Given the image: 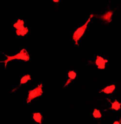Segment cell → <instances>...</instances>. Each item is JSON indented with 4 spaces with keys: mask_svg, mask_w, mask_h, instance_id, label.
<instances>
[{
    "mask_svg": "<svg viewBox=\"0 0 121 124\" xmlns=\"http://www.w3.org/2000/svg\"><path fill=\"white\" fill-rule=\"evenodd\" d=\"M5 56L7 57V60H5L4 61L0 62H3L5 63V68H6L8 62L12 61L13 60H23L25 62H27L30 59V56L29 54L27 53V51L25 49H22L19 53L17 54L16 55L14 56H9L7 55H5Z\"/></svg>",
    "mask_w": 121,
    "mask_h": 124,
    "instance_id": "cell-1",
    "label": "cell"
},
{
    "mask_svg": "<svg viewBox=\"0 0 121 124\" xmlns=\"http://www.w3.org/2000/svg\"><path fill=\"white\" fill-rule=\"evenodd\" d=\"M94 14H91L89 16V18H88V20L86 22V23L82 26L78 28V29L74 33L73 36H72V39L74 40V41L75 42V44L77 45V46H78V41H79L81 37L84 35V34L86 30L88 24L90 21L91 19L94 17Z\"/></svg>",
    "mask_w": 121,
    "mask_h": 124,
    "instance_id": "cell-2",
    "label": "cell"
},
{
    "mask_svg": "<svg viewBox=\"0 0 121 124\" xmlns=\"http://www.w3.org/2000/svg\"><path fill=\"white\" fill-rule=\"evenodd\" d=\"M42 88L43 85L41 84L40 85H38V86L32 90H30L28 92V95L26 100L27 103H29V102H30L32 100L35 98L39 97L42 95L43 93Z\"/></svg>",
    "mask_w": 121,
    "mask_h": 124,
    "instance_id": "cell-3",
    "label": "cell"
},
{
    "mask_svg": "<svg viewBox=\"0 0 121 124\" xmlns=\"http://www.w3.org/2000/svg\"><path fill=\"white\" fill-rule=\"evenodd\" d=\"M108 62V60L104 59L100 56H97L95 60V64L97 66L98 69L104 70L105 68V64Z\"/></svg>",
    "mask_w": 121,
    "mask_h": 124,
    "instance_id": "cell-4",
    "label": "cell"
},
{
    "mask_svg": "<svg viewBox=\"0 0 121 124\" xmlns=\"http://www.w3.org/2000/svg\"><path fill=\"white\" fill-rule=\"evenodd\" d=\"M115 89V85H111L106 86L104 88L101 90L100 91H99V93H104L105 94H112L113 92L114 91Z\"/></svg>",
    "mask_w": 121,
    "mask_h": 124,
    "instance_id": "cell-5",
    "label": "cell"
},
{
    "mask_svg": "<svg viewBox=\"0 0 121 124\" xmlns=\"http://www.w3.org/2000/svg\"><path fill=\"white\" fill-rule=\"evenodd\" d=\"M68 77H69V79L67 80V81L66 82L65 85L64 86V87H65L67 85H68L69 83L72 81V80L75 79V78H76V76H77V74L76 73L74 72L73 70H70L68 72Z\"/></svg>",
    "mask_w": 121,
    "mask_h": 124,
    "instance_id": "cell-6",
    "label": "cell"
},
{
    "mask_svg": "<svg viewBox=\"0 0 121 124\" xmlns=\"http://www.w3.org/2000/svg\"><path fill=\"white\" fill-rule=\"evenodd\" d=\"M109 101L111 103V107L109 108L110 110H119L121 108V103H119L117 100H115L113 102H111L110 100H109Z\"/></svg>",
    "mask_w": 121,
    "mask_h": 124,
    "instance_id": "cell-7",
    "label": "cell"
},
{
    "mask_svg": "<svg viewBox=\"0 0 121 124\" xmlns=\"http://www.w3.org/2000/svg\"><path fill=\"white\" fill-rule=\"evenodd\" d=\"M112 11H108L105 14L103 15V16H101L100 17L102 19H103L104 21L107 22L108 23L111 22L112 20Z\"/></svg>",
    "mask_w": 121,
    "mask_h": 124,
    "instance_id": "cell-8",
    "label": "cell"
},
{
    "mask_svg": "<svg viewBox=\"0 0 121 124\" xmlns=\"http://www.w3.org/2000/svg\"><path fill=\"white\" fill-rule=\"evenodd\" d=\"M33 118L35 122L39 124H42V121L43 119V116L39 112L34 113L33 114Z\"/></svg>",
    "mask_w": 121,
    "mask_h": 124,
    "instance_id": "cell-9",
    "label": "cell"
},
{
    "mask_svg": "<svg viewBox=\"0 0 121 124\" xmlns=\"http://www.w3.org/2000/svg\"><path fill=\"white\" fill-rule=\"evenodd\" d=\"M28 32V29L27 27H24L23 28L19 29V30H16V34L18 36H24L27 34Z\"/></svg>",
    "mask_w": 121,
    "mask_h": 124,
    "instance_id": "cell-10",
    "label": "cell"
},
{
    "mask_svg": "<svg viewBox=\"0 0 121 124\" xmlns=\"http://www.w3.org/2000/svg\"><path fill=\"white\" fill-rule=\"evenodd\" d=\"M24 21L23 20L18 19L17 21L13 25V27L16 28L17 30H19L23 28L24 26Z\"/></svg>",
    "mask_w": 121,
    "mask_h": 124,
    "instance_id": "cell-11",
    "label": "cell"
},
{
    "mask_svg": "<svg viewBox=\"0 0 121 124\" xmlns=\"http://www.w3.org/2000/svg\"><path fill=\"white\" fill-rule=\"evenodd\" d=\"M31 79V77L29 75L27 74L25 76L23 77L20 80V84L18 85V87H19L20 86V85H22V84H26V82H27L29 80H30Z\"/></svg>",
    "mask_w": 121,
    "mask_h": 124,
    "instance_id": "cell-12",
    "label": "cell"
},
{
    "mask_svg": "<svg viewBox=\"0 0 121 124\" xmlns=\"http://www.w3.org/2000/svg\"><path fill=\"white\" fill-rule=\"evenodd\" d=\"M93 116L95 118H100L102 117V115L100 111L96 109L95 108L93 113Z\"/></svg>",
    "mask_w": 121,
    "mask_h": 124,
    "instance_id": "cell-13",
    "label": "cell"
},
{
    "mask_svg": "<svg viewBox=\"0 0 121 124\" xmlns=\"http://www.w3.org/2000/svg\"><path fill=\"white\" fill-rule=\"evenodd\" d=\"M121 119H120V120L119 121H115L113 123V124H121Z\"/></svg>",
    "mask_w": 121,
    "mask_h": 124,
    "instance_id": "cell-14",
    "label": "cell"
},
{
    "mask_svg": "<svg viewBox=\"0 0 121 124\" xmlns=\"http://www.w3.org/2000/svg\"><path fill=\"white\" fill-rule=\"evenodd\" d=\"M53 1H54V2H59V0H53Z\"/></svg>",
    "mask_w": 121,
    "mask_h": 124,
    "instance_id": "cell-15",
    "label": "cell"
}]
</instances>
